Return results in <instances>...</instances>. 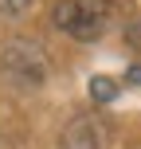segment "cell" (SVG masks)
I'll return each instance as SVG.
<instances>
[{
    "label": "cell",
    "instance_id": "obj_1",
    "mask_svg": "<svg viewBox=\"0 0 141 149\" xmlns=\"http://www.w3.org/2000/svg\"><path fill=\"white\" fill-rule=\"evenodd\" d=\"M110 20H114V0H59L51 8V24L82 43L102 39Z\"/></svg>",
    "mask_w": 141,
    "mask_h": 149
},
{
    "label": "cell",
    "instance_id": "obj_2",
    "mask_svg": "<svg viewBox=\"0 0 141 149\" xmlns=\"http://www.w3.org/2000/svg\"><path fill=\"white\" fill-rule=\"evenodd\" d=\"M47 71H51V59L31 39H12L0 47V74L16 86H39L47 79Z\"/></svg>",
    "mask_w": 141,
    "mask_h": 149
},
{
    "label": "cell",
    "instance_id": "obj_3",
    "mask_svg": "<svg viewBox=\"0 0 141 149\" xmlns=\"http://www.w3.org/2000/svg\"><path fill=\"white\" fill-rule=\"evenodd\" d=\"M106 141H110V126L102 118H94V114H82L63 130V145L67 149H106Z\"/></svg>",
    "mask_w": 141,
    "mask_h": 149
},
{
    "label": "cell",
    "instance_id": "obj_4",
    "mask_svg": "<svg viewBox=\"0 0 141 149\" xmlns=\"http://www.w3.org/2000/svg\"><path fill=\"white\" fill-rule=\"evenodd\" d=\"M118 94H122L118 79H110V74H94V79H90V98H94L98 106H110Z\"/></svg>",
    "mask_w": 141,
    "mask_h": 149
},
{
    "label": "cell",
    "instance_id": "obj_5",
    "mask_svg": "<svg viewBox=\"0 0 141 149\" xmlns=\"http://www.w3.org/2000/svg\"><path fill=\"white\" fill-rule=\"evenodd\" d=\"M31 8V0H0V16H24Z\"/></svg>",
    "mask_w": 141,
    "mask_h": 149
},
{
    "label": "cell",
    "instance_id": "obj_6",
    "mask_svg": "<svg viewBox=\"0 0 141 149\" xmlns=\"http://www.w3.org/2000/svg\"><path fill=\"white\" fill-rule=\"evenodd\" d=\"M126 39H129V43H133L137 51H141V20H133V24L126 28Z\"/></svg>",
    "mask_w": 141,
    "mask_h": 149
},
{
    "label": "cell",
    "instance_id": "obj_7",
    "mask_svg": "<svg viewBox=\"0 0 141 149\" xmlns=\"http://www.w3.org/2000/svg\"><path fill=\"white\" fill-rule=\"evenodd\" d=\"M126 82H133V86H141V63H133V67L126 71Z\"/></svg>",
    "mask_w": 141,
    "mask_h": 149
}]
</instances>
